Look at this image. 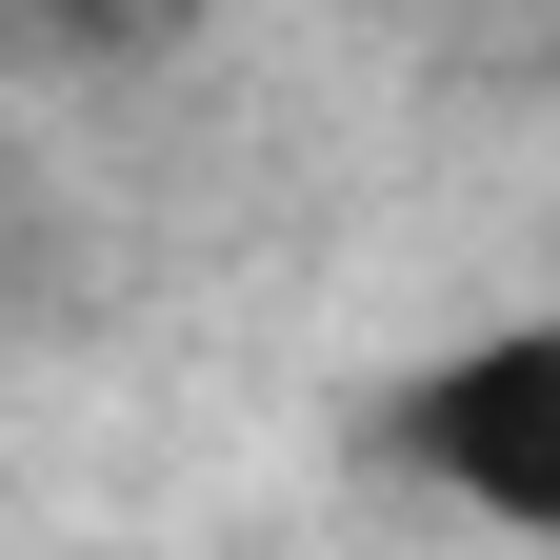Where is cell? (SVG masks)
<instances>
[{
    "instance_id": "6da1fadb",
    "label": "cell",
    "mask_w": 560,
    "mask_h": 560,
    "mask_svg": "<svg viewBox=\"0 0 560 560\" xmlns=\"http://www.w3.org/2000/svg\"><path fill=\"white\" fill-rule=\"evenodd\" d=\"M381 460L441 480L460 521H540L560 540V320H480L460 361H420L381 400Z\"/></svg>"
},
{
    "instance_id": "7a4b0ae2",
    "label": "cell",
    "mask_w": 560,
    "mask_h": 560,
    "mask_svg": "<svg viewBox=\"0 0 560 560\" xmlns=\"http://www.w3.org/2000/svg\"><path fill=\"white\" fill-rule=\"evenodd\" d=\"M120 21H180V0H120Z\"/></svg>"
}]
</instances>
